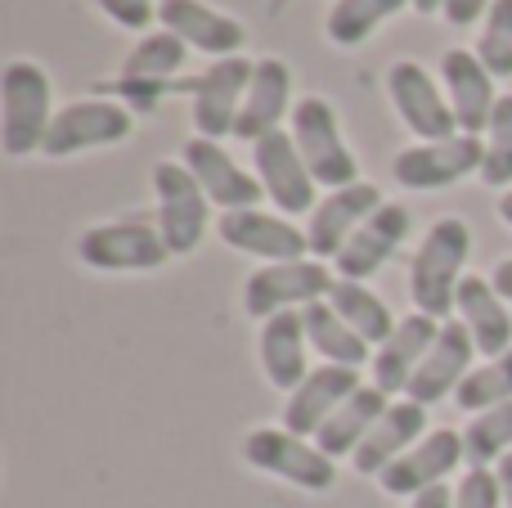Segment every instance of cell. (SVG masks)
Returning <instances> with one entry per match:
<instances>
[{
	"label": "cell",
	"instance_id": "cell-1",
	"mask_svg": "<svg viewBox=\"0 0 512 508\" xmlns=\"http://www.w3.org/2000/svg\"><path fill=\"white\" fill-rule=\"evenodd\" d=\"M468 252H472V230L459 216H441L423 234L414 261H409V293H414V306L423 315L445 324V315L459 311V284L468 279L463 275Z\"/></svg>",
	"mask_w": 512,
	"mask_h": 508
},
{
	"label": "cell",
	"instance_id": "cell-2",
	"mask_svg": "<svg viewBox=\"0 0 512 508\" xmlns=\"http://www.w3.org/2000/svg\"><path fill=\"white\" fill-rule=\"evenodd\" d=\"M54 108H50V77L41 63L14 59L0 72V144L9 158L45 149Z\"/></svg>",
	"mask_w": 512,
	"mask_h": 508
},
{
	"label": "cell",
	"instance_id": "cell-3",
	"mask_svg": "<svg viewBox=\"0 0 512 508\" xmlns=\"http://www.w3.org/2000/svg\"><path fill=\"white\" fill-rule=\"evenodd\" d=\"M292 140H297L301 158H306L315 185L324 189H346L360 180V162L346 149L342 131H337V113L328 99L306 95L292 104Z\"/></svg>",
	"mask_w": 512,
	"mask_h": 508
},
{
	"label": "cell",
	"instance_id": "cell-4",
	"mask_svg": "<svg viewBox=\"0 0 512 508\" xmlns=\"http://www.w3.org/2000/svg\"><path fill=\"white\" fill-rule=\"evenodd\" d=\"M153 194H158V230L167 239L171 257H189L207 234L212 198L203 194V185L185 162H158L153 167Z\"/></svg>",
	"mask_w": 512,
	"mask_h": 508
},
{
	"label": "cell",
	"instance_id": "cell-5",
	"mask_svg": "<svg viewBox=\"0 0 512 508\" xmlns=\"http://www.w3.org/2000/svg\"><path fill=\"white\" fill-rule=\"evenodd\" d=\"M333 284L337 275L319 257L274 261V266H261L243 284V306H248L252 320H270L279 311H306L310 302H324Z\"/></svg>",
	"mask_w": 512,
	"mask_h": 508
},
{
	"label": "cell",
	"instance_id": "cell-6",
	"mask_svg": "<svg viewBox=\"0 0 512 508\" xmlns=\"http://www.w3.org/2000/svg\"><path fill=\"white\" fill-rule=\"evenodd\" d=\"M243 459L261 473L279 477V482L301 486V491H328L337 482L333 459L310 437H297L288 428H252L243 437Z\"/></svg>",
	"mask_w": 512,
	"mask_h": 508
},
{
	"label": "cell",
	"instance_id": "cell-7",
	"mask_svg": "<svg viewBox=\"0 0 512 508\" xmlns=\"http://www.w3.org/2000/svg\"><path fill=\"white\" fill-rule=\"evenodd\" d=\"M131 108L117 99H77V104L59 108L45 135V158H77L86 149H104V144H122L131 135Z\"/></svg>",
	"mask_w": 512,
	"mask_h": 508
},
{
	"label": "cell",
	"instance_id": "cell-8",
	"mask_svg": "<svg viewBox=\"0 0 512 508\" xmlns=\"http://www.w3.org/2000/svg\"><path fill=\"white\" fill-rule=\"evenodd\" d=\"M256 63L234 54V59H212V68L194 81H180L176 90H189L194 95V126L203 140H221V135H234V122H239L243 95L252 86Z\"/></svg>",
	"mask_w": 512,
	"mask_h": 508
},
{
	"label": "cell",
	"instance_id": "cell-9",
	"mask_svg": "<svg viewBox=\"0 0 512 508\" xmlns=\"http://www.w3.org/2000/svg\"><path fill=\"white\" fill-rule=\"evenodd\" d=\"M387 90L391 104H396L400 122L418 135V144H436L459 135V122H454V108L445 99V86H436L432 72L414 59H400L396 68L387 72Z\"/></svg>",
	"mask_w": 512,
	"mask_h": 508
},
{
	"label": "cell",
	"instance_id": "cell-10",
	"mask_svg": "<svg viewBox=\"0 0 512 508\" xmlns=\"http://www.w3.org/2000/svg\"><path fill=\"white\" fill-rule=\"evenodd\" d=\"M77 257L90 270H158L171 257L167 239L149 221H108L90 225L77 239Z\"/></svg>",
	"mask_w": 512,
	"mask_h": 508
},
{
	"label": "cell",
	"instance_id": "cell-11",
	"mask_svg": "<svg viewBox=\"0 0 512 508\" xmlns=\"http://www.w3.org/2000/svg\"><path fill=\"white\" fill-rule=\"evenodd\" d=\"M252 162H256V180H261L265 198L279 207V216H301L315 212V176H310L306 158H301L292 131H274L265 140L252 144Z\"/></svg>",
	"mask_w": 512,
	"mask_h": 508
},
{
	"label": "cell",
	"instance_id": "cell-12",
	"mask_svg": "<svg viewBox=\"0 0 512 508\" xmlns=\"http://www.w3.org/2000/svg\"><path fill=\"white\" fill-rule=\"evenodd\" d=\"M481 162H486V140L481 135H450V140L414 144V149L396 153L391 176L405 189H445L459 185L472 171L481 176Z\"/></svg>",
	"mask_w": 512,
	"mask_h": 508
},
{
	"label": "cell",
	"instance_id": "cell-13",
	"mask_svg": "<svg viewBox=\"0 0 512 508\" xmlns=\"http://www.w3.org/2000/svg\"><path fill=\"white\" fill-rule=\"evenodd\" d=\"M189 45L180 41L176 32H144V41L135 45L131 54H126L122 63V77H117V95L126 99L131 108H140V113H149L153 104H158V95H167V81L180 72V63H185Z\"/></svg>",
	"mask_w": 512,
	"mask_h": 508
},
{
	"label": "cell",
	"instance_id": "cell-14",
	"mask_svg": "<svg viewBox=\"0 0 512 508\" xmlns=\"http://www.w3.org/2000/svg\"><path fill=\"white\" fill-rule=\"evenodd\" d=\"M378 207H382V189L369 185V180H355V185H346V189H328L324 203H315L310 225H306L310 257L337 261V252L351 243V234L360 230Z\"/></svg>",
	"mask_w": 512,
	"mask_h": 508
},
{
	"label": "cell",
	"instance_id": "cell-15",
	"mask_svg": "<svg viewBox=\"0 0 512 508\" xmlns=\"http://www.w3.org/2000/svg\"><path fill=\"white\" fill-rule=\"evenodd\" d=\"M459 464H463V432L432 428L418 446H409L396 464L382 468L378 486L387 495H423V491H432V486H441Z\"/></svg>",
	"mask_w": 512,
	"mask_h": 508
},
{
	"label": "cell",
	"instance_id": "cell-16",
	"mask_svg": "<svg viewBox=\"0 0 512 508\" xmlns=\"http://www.w3.org/2000/svg\"><path fill=\"white\" fill-rule=\"evenodd\" d=\"M216 234L230 243L234 252H248V257H261V261H301L310 252V239L306 230L288 221V216H274V212H261V207H243V212H225L216 221Z\"/></svg>",
	"mask_w": 512,
	"mask_h": 508
},
{
	"label": "cell",
	"instance_id": "cell-17",
	"mask_svg": "<svg viewBox=\"0 0 512 508\" xmlns=\"http://www.w3.org/2000/svg\"><path fill=\"white\" fill-rule=\"evenodd\" d=\"M472 356H477V342H472L468 324L445 320L432 351H427V360L418 365V374L409 378L405 396L418 405H436V401H445V396H454L463 387V378L472 374Z\"/></svg>",
	"mask_w": 512,
	"mask_h": 508
},
{
	"label": "cell",
	"instance_id": "cell-18",
	"mask_svg": "<svg viewBox=\"0 0 512 508\" xmlns=\"http://www.w3.org/2000/svg\"><path fill=\"white\" fill-rule=\"evenodd\" d=\"M441 86H445V99H450V108H454L459 135H486L499 95H495V77H490L486 63L477 59V50H445Z\"/></svg>",
	"mask_w": 512,
	"mask_h": 508
},
{
	"label": "cell",
	"instance_id": "cell-19",
	"mask_svg": "<svg viewBox=\"0 0 512 508\" xmlns=\"http://www.w3.org/2000/svg\"><path fill=\"white\" fill-rule=\"evenodd\" d=\"M180 162L194 171V180L203 185V194L212 198L221 212H243V207H256V198L265 194L261 180H256L252 171H243L239 162L221 149V140H203V135H194V140L180 149Z\"/></svg>",
	"mask_w": 512,
	"mask_h": 508
},
{
	"label": "cell",
	"instance_id": "cell-20",
	"mask_svg": "<svg viewBox=\"0 0 512 508\" xmlns=\"http://www.w3.org/2000/svg\"><path fill=\"white\" fill-rule=\"evenodd\" d=\"M158 23L167 32H176L189 50H203L212 59H234L248 45V32H243L239 18L216 14L203 0H158Z\"/></svg>",
	"mask_w": 512,
	"mask_h": 508
},
{
	"label": "cell",
	"instance_id": "cell-21",
	"mask_svg": "<svg viewBox=\"0 0 512 508\" xmlns=\"http://www.w3.org/2000/svg\"><path fill=\"white\" fill-rule=\"evenodd\" d=\"M405 234H409V212L400 203H382L378 212L351 234V243L337 252V261H333L337 279H355V284H364L369 275H378V270L396 257V248L405 243Z\"/></svg>",
	"mask_w": 512,
	"mask_h": 508
},
{
	"label": "cell",
	"instance_id": "cell-22",
	"mask_svg": "<svg viewBox=\"0 0 512 508\" xmlns=\"http://www.w3.org/2000/svg\"><path fill=\"white\" fill-rule=\"evenodd\" d=\"M360 369H346V365H319L306 374V383L297 392H288L283 401V428L297 432V437H315L333 410L346 401L351 392H360Z\"/></svg>",
	"mask_w": 512,
	"mask_h": 508
},
{
	"label": "cell",
	"instance_id": "cell-23",
	"mask_svg": "<svg viewBox=\"0 0 512 508\" xmlns=\"http://www.w3.org/2000/svg\"><path fill=\"white\" fill-rule=\"evenodd\" d=\"M436 333H441V320H432V315H423V311L405 315V320L396 324V333L373 351V360H369L373 365V387H382L387 396H405L409 378H414L418 365L427 360Z\"/></svg>",
	"mask_w": 512,
	"mask_h": 508
},
{
	"label": "cell",
	"instance_id": "cell-24",
	"mask_svg": "<svg viewBox=\"0 0 512 508\" xmlns=\"http://www.w3.org/2000/svg\"><path fill=\"white\" fill-rule=\"evenodd\" d=\"M288 95H292V72L283 59H256L252 86L243 95L239 122H234V140H265V135L283 131V113H288Z\"/></svg>",
	"mask_w": 512,
	"mask_h": 508
},
{
	"label": "cell",
	"instance_id": "cell-25",
	"mask_svg": "<svg viewBox=\"0 0 512 508\" xmlns=\"http://www.w3.org/2000/svg\"><path fill=\"white\" fill-rule=\"evenodd\" d=\"M427 437V405L418 401H391L387 414H382L378 423H373V432L360 441V450H355V473H369L378 477L387 464H396L400 455H405L409 446H418V441Z\"/></svg>",
	"mask_w": 512,
	"mask_h": 508
},
{
	"label": "cell",
	"instance_id": "cell-26",
	"mask_svg": "<svg viewBox=\"0 0 512 508\" xmlns=\"http://www.w3.org/2000/svg\"><path fill=\"white\" fill-rule=\"evenodd\" d=\"M306 320H301V311H279L270 315V320L261 324V369L265 378H270L274 392H297L301 383H306Z\"/></svg>",
	"mask_w": 512,
	"mask_h": 508
},
{
	"label": "cell",
	"instance_id": "cell-27",
	"mask_svg": "<svg viewBox=\"0 0 512 508\" xmlns=\"http://www.w3.org/2000/svg\"><path fill=\"white\" fill-rule=\"evenodd\" d=\"M459 320L468 324L472 342L486 360L504 356L512 347V315H508V302L499 297V288L481 275H468L459 284Z\"/></svg>",
	"mask_w": 512,
	"mask_h": 508
},
{
	"label": "cell",
	"instance_id": "cell-28",
	"mask_svg": "<svg viewBox=\"0 0 512 508\" xmlns=\"http://www.w3.org/2000/svg\"><path fill=\"white\" fill-rule=\"evenodd\" d=\"M387 405H391V396L382 392V387L364 383L360 392L346 396V401L333 410V419H328L324 428L315 432V446L324 450L328 459L355 455V450H360V441L373 432V423H378L382 414H387Z\"/></svg>",
	"mask_w": 512,
	"mask_h": 508
},
{
	"label": "cell",
	"instance_id": "cell-29",
	"mask_svg": "<svg viewBox=\"0 0 512 508\" xmlns=\"http://www.w3.org/2000/svg\"><path fill=\"white\" fill-rule=\"evenodd\" d=\"M301 320H306V338H310V347L324 356V365L360 369L364 360H373L369 356V342H364L360 333H355L351 324L333 311V306H328V297H324V302H310L306 311H301Z\"/></svg>",
	"mask_w": 512,
	"mask_h": 508
},
{
	"label": "cell",
	"instance_id": "cell-30",
	"mask_svg": "<svg viewBox=\"0 0 512 508\" xmlns=\"http://www.w3.org/2000/svg\"><path fill=\"white\" fill-rule=\"evenodd\" d=\"M328 306H333L337 315H342L346 324H351L355 333H360L369 347H382V342L396 333V315L387 311V302H382L373 288L355 284V279H337L333 288H328Z\"/></svg>",
	"mask_w": 512,
	"mask_h": 508
},
{
	"label": "cell",
	"instance_id": "cell-31",
	"mask_svg": "<svg viewBox=\"0 0 512 508\" xmlns=\"http://www.w3.org/2000/svg\"><path fill=\"white\" fill-rule=\"evenodd\" d=\"M405 5L409 0H337L333 14H328V23H324V32H328L333 45L351 50V45L369 41V36L378 32L391 14H400Z\"/></svg>",
	"mask_w": 512,
	"mask_h": 508
},
{
	"label": "cell",
	"instance_id": "cell-32",
	"mask_svg": "<svg viewBox=\"0 0 512 508\" xmlns=\"http://www.w3.org/2000/svg\"><path fill=\"white\" fill-rule=\"evenodd\" d=\"M508 446H512V401L495 405V410H481L468 423V432H463V459H468V468L499 464L508 455Z\"/></svg>",
	"mask_w": 512,
	"mask_h": 508
},
{
	"label": "cell",
	"instance_id": "cell-33",
	"mask_svg": "<svg viewBox=\"0 0 512 508\" xmlns=\"http://www.w3.org/2000/svg\"><path fill=\"white\" fill-rule=\"evenodd\" d=\"M512 401V347L504 356L486 360V365H477L468 378H463V387L454 392V405L459 410H495V405H508Z\"/></svg>",
	"mask_w": 512,
	"mask_h": 508
},
{
	"label": "cell",
	"instance_id": "cell-34",
	"mask_svg": "<svg viewBox=\"0 0 512 508\" xmlns=\"http://www.w3.org/2000/svg\"><path fill=\"white\" fill-rule=\"evenodd\" d=\"M481 180L490 189L512 185V95H499L495 117L486 126V162H481Z\"/></svg>",
	"mask_w": 512,
	"mask_h": 508
},
{
	"label": "cell",
	"instance_id": "cell-35",
	"mask_svg": "<svg viewBox=\"0 0 512 508\" xmlns=\"http://www.w3.org/2000/svg\"><path fill=\"white\" fill-rule=\"evenodd\" d=\"M477 59L490 77H512V0H495L486 14V27L477 36Z\"/></svg>",
	"mask_w": 512,
	"mask_h": 508
},
{
	"label": "cell",
	"instance_id": "cell-36",
	"mask_svg": "<svg viewBox=\"0 0 512 508\" xmlns=\"http://www.w3.org/2000/svg\"><path fill=\"white\" fill-rule=\"evenodd\" d=\"M504 491H499V473L495 468H468L463 482L454 486V508H499Z\"/></svg>",
	"mask_w": 512,
	"mask_h": 508
},
{
	"label": "cell",
	"instance_id": "cell-37",
	"mask_svg": "<svg viewBox=\"0 0 512 508\" xmlns=\"http://www.w3.org/2000/svg\"><path fill=\"white\" fill-rule=\"evenodd\" d=\"M99 9H104L117 27H131V32H144V27L158 18L153 0H99Z\"/></svg>",
	"mask_w": 512,
	"mask_h": 508
},
{
	"label": "cell",
	"instance_id": "cell-38",
	"mask_svg": "<svg viewBox=\"0 0 512 508\" xmlns=\"http://www.w3.org/2000/svg\"><path fill=\"white\" fill-rule=\"evenodd\" d=\"M490 5H495V0H445L441 14L450 18L454 27H468V23H477V18H486Z\"/></svg>",
	"mask_w": 512,
	"mask_h": 508
},
{
	"label": "cell",
	"instance_id": "cell-39",
	"mask_svg": "<svg viewBox=\"0 0 512 508\" xmlns=\"http://www.w3.org/2000/svg\"><path fill=\"white\" fill-rule=\"evenodd\" d=\"M414 508H454V491L441 482V486H432V491L414 495Z\"/></svg>",
	"mask_w": 512,
	"mask_h": 508
},
{
	"label": "cell",
	"instance_id": "cell-40",
	"mask_svg": "<svg viewBox=\"0 0 512 508\" xmlns=\"http://www.w3.org/2000/svg\"><path fill=\"white\" fill-rule=\"evenodd\" d=\"M490 284L499 288V297H504V302H512V257H508V261H499L495 275H490Z\"/></svg>",
	"mask_w": 512,
	"mask_h": 508
},
{
	"label": "cell",
	"instance_id": "cell-41",
	"mask_svg": "<svg viewBox=\"0 0 512 508\" xmlns=\"http://www.w3.org/2000/svg\"><path fill=\"white\" fill-rule=\"evenodd\" d=\"M495 473H499V491H504V504L512 508V450H508L504 459H499V468H495Z\"/></svg>",
	"mask_w": 512,
	"mask_h": 508
},
{
	"label": "cell",
	"instance_id": "cell-42",
	"mask_svg": "<svg viewBox=\"0 0 512 508\" xmlns=\"http://www.w3.org/2000/svg\"><path fill=\"white\" fill-rule=\"evenodd\" d=\"M409 9H414V14H441L445 0H409Z\"/></svg>",
	"mask_w": 512,
	"mask_h": 508
},
{
	"label": "cell",
	"instance_id": "cell-43",
	"mask_svg": "<svg viewBox=\"0 0 512 508\" xmlns=\"http://www.w3.org/2000/svg\"><path fill=\"white\" fill-rule=\"evenodd\" d=\"M499 216H504V225L512 230V189H504V194H499Z\"/></svg>",
	"mask_w": 512,
	"mask_h": 508
}]
</instances>
